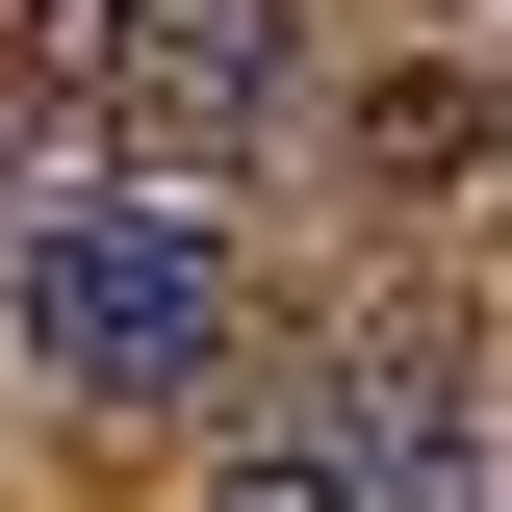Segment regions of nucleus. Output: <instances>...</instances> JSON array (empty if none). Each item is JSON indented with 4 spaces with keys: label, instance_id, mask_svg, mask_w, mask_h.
<instances>
[{
    "label": "nucleus",
    "instance_id": "obj_1",
    "mask_svg": "<svg viewBox=\"0 0 512 512\" xmlns=\"http://www.w3.org/2000/svg\"><path fill=\"white\" fill-rule=\"evenodd\" d=\"M231 231L154 180L52 205V231H0V333H26V384H77V410H205V359H231Z\"/></svg>",
    "mask_w": 512,
    "mask_h": 512
},
{
    "label": "nucleus",
    "instance_id": "obj_2",
    "mask_svg": "<svg viewBox=\"0 0 512 512\" xmlns=\"http://www.w3.org/2000/svg\"><path fill=\"white\" fill-rule=\"evenodd\" d=\"M52 103L103 128L154 205H205L256 128L308 103V0H52Z\"/></svg>",
    "mask_w": 512,
    "mask_h": 512
},
{
    "label": "nucleus",
    "instance_id": "obj_3",
    "mask_svg": "<svg viewBox=\"0 0 512 512\" xmlns=\"http://www.w3.org/2000/svg\"><path fill=\"white\" fill-rule=\"evenodd\" d=\"M282 461H308L333 512H461V333H359V359L282 410Z\"/></svg>",
    "mask_w": 512,
    "mask_h": 512
},
{
    "label": "nucleus",
    "instance_id": "obj_4",
    "mask_svg": "<svg viewBox=\"0 0 512 512\" xmlns=\"http://www.w3.org/2000/svg\"><path fill=\"white\" fill-rule=\"evenodd\" d=\"M205 512H333V487H308L282 436H231V461H205Z\"/></svg>",
    "mask_w": 512,
    "mask_h": 512
}]
</instances>
